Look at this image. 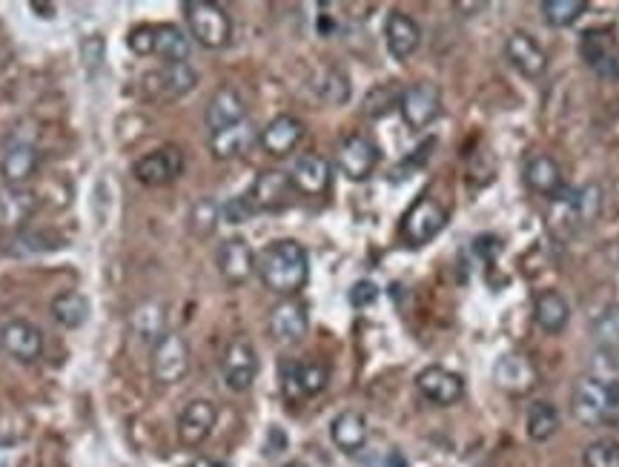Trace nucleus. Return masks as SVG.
I'll return each mask as SVG.
<instances>
[{
	"mask_svg": "<svg viewBox=\"0 0 619 467\" xmlns=\"http://www.w3.org/2000/svg\"><path fill=\"white\" fill-rule=\"evenodd\" d=\"M256 270L270 293L293 298L307 284V276H310L307 250L301 247L299 241H290V238L273 241L256 258Z\"/></svg>",
	"mask_w": 619,
	"mask_h": 467,
	"instance_id": "1",
	"label": "nucleus"
},
{
	"mask_svg": "<svg viewBox=\"0 0 619 467\" xmlns=\"http://www.w3.org/2000/svg\"><path fill=\"white\" fill-rule=\"evenodd\" d=\"M574 416L579 425L599 427L619 419V382L585 376L574 387Z\"/></svg>",
	"mask_w": 619,
	"mask_h": 467,
	"instance_id": "2",
	"label": "nucleus"
},
{
	"mask_svg": "<svg viewBox=\"0 0 619 467\" xmlns=\"http://www.w3.org/2000/svg\"><path fill=\"white\" fill-rule=\"evenodd\" d=\"M181 9L190 35L204 49H224L233 41V21L224 6H218L213 0H187Z\"/></svg>",
	"mask_w": 619,
	"mask_h": 467,
	"instance_id": "3",
	"label": "nucleus"
},
{
	"mask_svg": "<svg viewBox=\"0 0 619 467\" xmlns=\"http://www.w3.org/2000/svg\"><path fill=\"white\" fill-rule=\"evenodd\" d=\"M152 379L161 384H178L190 373V344L178 333H164L152 344Z\"/></svg>",
	"mask_w": 619,
	"mask_h": 467,
	"instance_id": "4",
	"label": "nucleus"
},
{
	"mask_svg": "<svg viewBox=\"0 0 619 467\" xmlns=\"http://www.w3.org/2000/svg\"><path fill=\"white\" fill-rule=\"evenodd\" d=\"M198 84V72L190 64H164L144 75V95L150 101H178Z\"/></svg>",
	"mask_w": 619,
	"mask_h": 467,
	"instance_id": "5",
	"label": "nucleus"
},
{
	"mask_svg": "<svg viewBox=\"0 0 619 467\" xmlns=\"http://www.w3.org/2000/svg\"><path fill=\"white\" fill-rule=\"evenodd\" d=\"M445 224H448V210L436 198H427L425 195L402 218V238L410 247H422V244L433 241L436 235L442 233Z\"/></svg>",
	"mask_w": 619,
	"mask_h": 467,
	"instance_id": "6",
	"label": "nucleus"
},
{
	"mask_svg": "<svg viewBox=\"0 0 619 467\" xmlns=\"http://www.w3.org/2000/svg\"><path fill=\"white\" fill-rule=\"evenodd\" d=\"M184 172V155L178 147H161L155 152L141 155L132 164V175L144 184V187H167L178 175Z\"/></svg>",
	"mask_w": 619,
	"mask_h": 467,
	"instance_id": "7",
	"label": "nucleus"
},
{
	"mask_svg": "<svg viewBox=\"0 0 619 467\" xmlns=\"http://www.w3.org/2000/svg\"><path fill=\"white\" fill-rule=\"evenodd\" d=\"M221 376L233 393H247L258 376L256 347L247 339L230 341V347L224 350V359H221Z\"/></svg>",
	"mask_w": 619,
	"mask_h": 467,
	"instance_id": "8",
	"label": "nucleus"
},
{
	"mask_svg": "<svg viewBox=\"0 0 619 467\" xmlns=\"http://www.w3.org/2000/svg\"><path fill=\"white\" fill-rule=\"evenodd\" d=\"M379 158H382L379 147L364 135H347L336 152V164H339L344 178H350V181H367L373 170L379 167Z\"/></svg>",
	"mask_w": 619,
	"mask_h": 467,
	"instance_id": "9",
	"label": "nucleus"
},
{
	"mask_svg": "<svg viewBox=\"0 0 619 467\" xmlns=\"http://www.w3.org/2000/svg\"><path fill=\"white\" fill-rule=\"evenodd\" d=\"M293 192H296V187H293L287 172L267 170L258 175L253 190L247 192V198H250L256 213H281L293 204Z\"/></svg>",
	"mask_w": 619,
	"mask_h": 467,
	"instance_id": "10",
	"label": "nucleus"
},
{
	"mask_svg": "<svg viewBox=\"0 0 619 467\" xmlns=\"http://www.w3.org/2000/svg\"><path fill=\"white\" fill-rule=\"evenodd\" d=\"M402 118L410 129H425L427 124H433L442 112V92L436 84H413L402 92Z\"/></svg>",
	"mask_w": 619,
	"mask_h": 467,
	"instance_id": "11",
	"label": "nucleus"
},
{
	"mask_svg": "<svg viewBox=\"0 0 619 467\" xmlns=\"http://www.w3.org/2000/svg\"><path fill=\"white\" fill-rule=\"evenodd\" d=\"M579 55L602 78H619V46L608 29H588L579 38Z\"/></svg>",
	"mask_w": 619,
	"mask_h": 467,
	"instance_id": "12",
	"label": "nucleus"
},
{
	"mask_svg": "<svg viewBox=\"0 0 619 467\" xmlns=\"http://www.w3.org/2000/svg\"><path fill=\"white\" fill-rule=\"evenodd\" d=\"M215 261H218V273H221V278H224L230 287L247 284L250 276L256 273V253H253V247L247 244V238H238V235L227 238V241L218 247Z\"/></svg>",
	"mask_w": 619,
	"mask_h": 467,
	"instance_id": "13",
	"label": "nucleus"
},
{
	"mask_svg": "<svg viewBox=\"0 0 619 467\" xmlns=\"http://www.w3.org/2000/svg\"><path fill=\"white\" fill-rule=\"evenodd\" d=\"M416 390H419L430 404L450 407V404H456L465 396V382H462L459 373H453L448 367L430 364V367H425V370L416 376Z\"/></svg>",
	"mask_w": 619,
	"mask_h": 467,
	"instance_id": "14",
	"label": "nucleus"
},
{
	"mask_svg": "<svg viewBox=\"0 0 619 467\" xmlns=\"http://www.w3.org/2000/svg\"><path fill=\"white\" fill-rule=\"evenodd\" d=\"M493 382L499 390L511 393V396H525L531 393L539 382L534 361L522 353H505L502 359L493 364Z\"/></svg>",
	"mask_w": 619,
	"mask_h": 467,
	"instance_id": "15",
	"label": "nucleus"
},
{
	"mask_svg": "<svg viewBox=\"0 0 619 467\" xmlns=\"http://www.w3.org/2000/svg\"><path fill=\"white\" fill-rule=\"evenodd\" d=\"M284 393L287 399H313L330 382V370L319 361H304V364H284Z\"/></svg>",
	"mask_w": 619,
	"mask_h": 467,
	"instance_id": "16",
	"label": "nucleus"
},
{
	"mask_svg": "<svg viewBox=\"0 0 619 467\" xmlns=\"http://www.w3.org/2000/svg\"><path fill=\"white\" fill-rule=\"evenodd\" d=\"M0 344H3V350H6L12 359L29 364V361L41 359L43 333L32 321L12 319L6 321L3 330H0Z\"/></svg>",
	"mask_w": 619,
	"mask_h": 467,
	"instance_id": "17",
	"label": "nucleus"
},
{
	"mask_svg": "<svg viewBox=\"0 0 619 467\" xmlns=\"http://www.w3.org/2000/svg\"><path fill=\"white\" fill-rule=\"evenodd\" d=\"M218 410L207 399H195L184 407V413L178 416V442L187 447H198L207 442V436L213 433Z\"/></svg>",
	"mask_w": 619,
	"mask_h": 467,
	"instance_id": "18",
	"label": "nucleus"
},
{
	"mask_svg": "<svg viewBox=\"0 0 619 467\" xmlns=\"http://www.w3.org/2000/svg\"><path fill=\"white\" fill-rule=\"evenodd\" d=\"M307 327H310V316H307V307L296 301V298H287L273 307L270 313V336L281 344H296L307 336Z\"/></svg>",
	"mask_w": 619,
	"mask_h": 467,
	"instance_id": "19",
	"label": "nucleus"
},
{
	"mask_svg": "<svg viewBox=\"0 0 619 467\" xmlns=\"http://www.w3.org/2000/svg\"><path fill=\"white\" fill-rule=\"evenodd\" d=\"M505 58H508V64H511L519 75H525V78H539V75L548 69L545 49H542L531 35H525V32L508 35V41H505Z\"/></svg>",
	"mask_w": 619,
	"mask_h": 467,
	"instance_id": "20",
	"label": "nucleus"
},
{
	"mask_svg": "<svg viewBox=\"0 0 619 467\" xmlns=\"http://www.w3.org/2000/svg\"><path fill=\"white\" fill-rule=\"evenodd\" d=\"M385 43L387 52L396 61H407L410 55H416V49L422 46V29L405 12H390L385 21Z\"/></svg>",
	"mask_w": 619,
	"mask_h": 467,
	"instance_id": "21",
	"label": "nucleus"
},
{
	"mask_svg": "<svg viewBox=\"0 0 619 467\" xmlns=\"http://www.w3.org/2000/svg\"><path fill=\"white\" fill-rule=\"evenodd\" d=\"M301 138H304V124H301L299 118H293V115H278V118H273L267 127L261 129L258 144H261V149H264L267 155L284 158V155H290L293 149L299 147Z\"/></svg>",
	"mask_w": 619,
	"mask_h": 467,
	"instance_id": "22",
	"label": "nucleus"
},
{
	"mask_svg": "<svg viewBox=\"0 0 619 467\" xmlns=\"http://www.w3.org/2000/svg\"><path fill=\"white\" fill-rule=\"evenodd\" d=\"M204 121L210 132H221V129L235 127L241 121H247V107H244V98L235 92L233 86H221L210 98L207 112H204Z\"/></svg>",
	"mask_w": 619,
	"mask_h": 467,
	"instance_id": "23",
	"label": "nucleus"
},
{
	"mask_svg": "<svg viewBox=\"0 0 619 467\" xmlns=\"http://www.w3.org/2000/svg\"><path fill=\"white\" fill-rule=\"evenodd\" d=\"M330 439L342 453L356 456L367 445V419L359 410H342L330 425Z\"/></svg>",
	"mask_w": 619,
	"mask_h": 467,
	"instance_id": "24",
	"label": "nucleus"
},
{
	"mask_svg": "<svg viewBox=\"0 0 619 467\" xmlns=\"http://www.w3.org/2000/svg\"><path fill=\"white\" fill-rule=\"evenodd\" d=\"M534 321L548 336H559L571 321V304L556 290H542L534 298Z\"/></svg>",
	"mask_w": 619,
	"mask_h": 467,
	"instance_id": "25",
	"label": "nucleus"
},
{
	"mask_svg": "<svg viewBox=\"0 0 619 467\" xmlns=\"http://www.w3.org/2000/svg\"><path fill=\"white\" fill-rule=\"evenodd\" d=\"M522 175H525V184L534 192H539V195L559 198L562 190H565V184H562V167L556 164L551 155H534V158H528Z\"/></svg>",
	"mask_w": 619,
	"mask_h": 467,
	"instance_id": "26",
	"label": "nucleus"
},
{
	"mask_svg": "<svg viewBox=\"0 0 619 467\" xmlns=\"http://www.w3.org/2000/svg\"><path fill=\"white\" fill-rule=\"evenodd\" d=\"M290 181L304 195H321L330 187V164L321 155H301L290 170Z\"/></svg>",
	"mask_w": 619,
	"mask_h": 467,
	"instance_id": "27",
	"label": "nucleus"
},
{
	"mask_svg": "<svg viewBox=\"0 0 619 467\" xmlns=\"http://www.w3.org/2000/svg\"><path fill=\"white\" fill-rule=\"evenodd\" d=\"M152 55H158L167 64H187L190 38L172 23H158L152 26Z\"/></svg>",
	"mask_w": 619,
	"mask_h": 467,
	"instance_id": "28",
	"label": "nucleus"
},
{
	"mask_svg": "<svg viewBox=\"0 0 619 467\" xmlns=\"http://www.w3.org/2000/svg\"><path fill=\"white\" fill-rule=\"evenodd\" d=\"M38 170V149L32 144H15L6 149L3 161H0V175L9 187H21L26 184Z\"/></svg>",
	"mask_w": 619,
	"mask_h": 467,
	"instance_id": "29",
	"label": "nucleus"
},
{
	"mask_svg": "<svg viewBox=\"0 0 619 467\" xmlns=\"http://www.w3.org/2000/svg\"><path fill=\"white\" fill-rule=\"evenodd\" d=\"M253 141H256V129H253L250 121H241V124H235V127L213 132L210 149H213V155L218 161H230V158L244 155L247 149L253 147Z\"/></svg>",
	"mask_w": 619,
	"mask_h": 467,
	"instance_id": "30",
	"label": "nucleus"
},
{
	"mask_svg": "<svg viewBox=\"0 0 619 467\" xmlns=\"http://www.w3.org/2000/svg\"><path fill=\"white\" fill-rule=\"evenodd\" d=\"M562 427V419H559V410L556 404L551 402H534L531 410H528V419H525V430L531 436V442H548L554 439Z\"/></svg>",
	"mask_w": 619,
	"mask_h": 467,
	"instance_id": "31",
	"label": "nucleus"
},
{
	"mask_svg": "<svg viewBox=\"0 0 619 467\" xmlns=\"http://www.w3.org/2000/svg\"><path fill=\"white\" fill-rule=\"evenodd\" d=\"M52 316L66 330H78L89 319V301L81 293H75V290L61 293V296L52 298Z\"/></svg>",
	"mask_w": 619,
	"mask_h": 467,
	"instance_id": "32",
	"label": "nucleus"
},
{
	"mask_svg": "<svg viewBox=\"0 0 619 467\" xmlns=\"http://www.w3.org/2000/svg\"><path fill=\"white\" fill-rule=\"evenodd\" d=\"M313 89H316V95H319L321 101L330 104V107H342V104L350 101V81H347V75H344L342 69H336V66L321 69L319 75L313 78Z\"/></svg>",
	"mask_w": 619,
	"mask_h": 467,
	"instance_id": "33",
	"label": "nucleus"
},
{
	"mask_svg": "<svg viewBox=\"0 0 619 467\" xmlns=\"http://www.w3.org/2000/svg\"><path fill=\"white\" fill-rule=\"evenodd\" d=\"M38 201L32 192L21 190V187H9L6 192H0V224H23L29 215L35 213Z\"/></svg>",
	"mask_w": 619,
	"mask_h": 467,
	"instance_id": "34",
	"label": "nucleus"
},
{
	"mask_svg": "<svg viewBox=\"0 0 619 467\" xmlns=\"http://www.w3.org/2000/svg\"><path fill=\"white\" fill-rule=\"evenodd\" d=\"M129 321H132V330L138 333V339H147L152 341V344L167 333V330H164L167 313H164V307L155 304V301H144V304L132 313Z\"/></svg>",
	"mask_w": 619,
	"mask_h": 467,
	"instance_id": "35",
	"label": "nucleus"
},
{
	"mask_svg": "<svg viewBox=\"0 0 619 467\" xmlns=\"http://www.w3.org/2000/svg\"><path fill=\"white\" fill-rule=\"evenodd\" d=\"M218 221H221V207L210 195L198 198L190 207V215H187V227H190V233L195 238H210L215 233V227H218Z\"/></svg>",
	"mask_w": 619,
	"mask_h": 467,
	"instance_id": "36",
	"label": "nucleus"
},
{
	"mask_svg": "<svg viewBox=\"0 0 619 467\" xmlns=\"http://www.w3.org/2000/svg\"><path fill=\"white\" fill-rule=\"evenodd\" d=\"M402 92H405V89H399L396 84L373 86V89L367 92V98H364L362 112L367 118H385L390 109L402 104Z\"/></svg>",
	"mask_w": 619,
	"mask_h": 467,
	"instance_id": "37",
	"label": "nucleus"
},
{
	"mask_svg": "<svg viewBox=\"0 0 619 467\" xmlns=\"http://www.w3.org/2000/svg\"><path fill=\"white\" fill-rule=\"evenodd\" d=\"M588 3L585 0H545L542 3V15L545 21L556 26V29H565L571 23H577L585 15Z\"/></svg>",
	"mask_w": 619,
	"mask_h": 467,
	"instance_id": "38",
	"label": "nucleus"
},
{
	"mask_svg": "<svg viewBox=\"0 0 619 467\" xmlns=\"http://www.w3.org/2000/svg\"><path fill=\"white\" fill-rule=\"evenodd\" d=\"M585 467H619V442L617 439H597L582 453Z\"/></svg>",
	"mask_w": 619,
	"mask_h": 467,
	"instance_id": "39",
	"label": "nucleus"
},
{
	"mask_svg": "<svg viewBox=\"0 0 619 467\" xmlns=\"http://www.w3.org/2000/svg\"><path fill=\"white\" fill-rule=\"evenodd\" d=\"M594 336H597L602 350H617L619 347V304H611L594 324Z\"/></svg>",
	"mask_w": 619,
	"mask_h": 467,
	"instance_id": "40",
	"label": "nucleus"
},
{
	"mask_svg": "<svg viewBox=\"0 0 619 467\" xmlns=\"http://www.w3.org/2000/svg\"><path fill=\"white\" fill-rule=\"evenodd\" d=\"M55 247H61V241L55 238V235L49 233H21L18 238H15V247L9 250L12 255H38V253H46V250H55Z\"/></svg>",
	"mask_w": 619,
	"mask_h": 467,
	"instance_id": "41",
	"label": "nucleus"
},
{
	"mask_svg": "<svg viewBox=\"0 0 619 467\" xmlns=\"http://www.w3.org/2000/svg\"><path fill=\"white\" fill-rule=\"evenodd\" d=\"M253 215H256V210H253V204H250L247 195H238V198L227 201V204L221 207V218H224L227 224H244V221H250Z\"/></svg>",
	"mask_w": 619,
	"mask_h": 467,
	"instance_id": "42",
	"label": "nucleus"
},
{
	"mask_svg": "<svg viewBox=\"0 0 619 467\" xmlns=\"http://www.w3.org/2000/svg\"><path fill=\"white\" fill-rule=\"evenodd\" d=\"M347 298H350V304H353V307H359V310H362V307H370V304L379 298V287H376L373 281H356Z\"/></svg>",
	"mask_w": 619,
	"mask_h": 467,
	"instance_id": "43",
	"label": "nucleus"
},
{
	"mask_svg": "<svg viewBox=\"0 0 619 467\" xmlns=\"http://www.w3.org/2000/svg\"><path fill=\"white\" fill-rule=\"evenodd\" d=\"M26 450L15 439H0V467H21Z\"/></svg>",
	"mask_w": 619,
	"mask_h": 467,
	"instance_id": "44",
	"label": "nucleus"
},
{
	"mask_svg": "<svg viewBox=\"0 0 619 467\" xmlns=\"http://www.w3.org/2000/svg\"><path fill=\"white\" fill-rule=\"evenodd\" d=\"M129 46L138 55H152V26H138L129 32Z\"/></svg>",
	"mask_w": 619,
	"mask_h": 467,
	"instance_id": "45",
	"label": "nucleus"
},
{
	"mask_svg": "<svg viewBox=\"0 0 619 467\" xmlns=\"http://www.w3.org/2000/svg\"><path fill=\"white\" fill-rule=\"evenodd\" d=\"M385 467H407V459L399 453V450H390L385 459Z\"/></svg>",
	"mask_w": 619,
	"mask_h": 467,
	"instance_id": "46",
	"label": "nucleus"
},
{
	"mask_svg": "<svg viewBox=\"0 0 619 467\" xmlns=\"http://www.w3.org/2000/svg\"><path fill=\"white\" fill-rule=\"evenodd\" d=\"M29 6H32V12H46V18L55 15V6H52V3H29Z\"/></svg>",
	"mask_w": 619,
	"mask_h": 467,
	"instance_id": "47",
	"label": "nucleus"
},
{
	"mask_svg": "<svg viewBox=\"0 0 619 467\" xmlns=\"http://www.w3.org/2000/svg\"><path fill=\"white\" fill-rule=\"evenodd\" d=\"M187 467H224V465H221V462H213V459H195L193 465Z\"/></svg>",
	"mask_w": 619,
	"mask_h": 467,
	"instance_id": "48",
	"label": "nucleus"
},
{
	"mask_svg": "<svg viewBox=\"0 0 619 467\" xmlns=\"http://www.w3.org/2000/svg\"><path fill=\"white\" fill-rule=\"evenodd\" d=\"M284 467H307V465H304V462H287Z\"/></svg>",
	"mask_w": 619,
	"mask_h": 467,
	"instance_id": "49",
	"label": "nucleus"
}]
</instances>
